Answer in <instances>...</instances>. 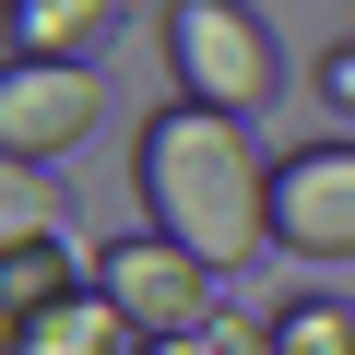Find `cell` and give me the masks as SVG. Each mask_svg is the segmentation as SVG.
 <instances>
[{"label": "cell", "mask_w": 355, "mask_h": 355, "mask_svg": "<svg viewBox=\"0 0 355 355\" xmlns=\"http://www.w3.org/2000/svg\"><path fill=\"white\" fill-rule=\"evenodd\" d=\"M130 190H142V225L178 237L214 284L272 249V154L249 142V119H214L190 95H166L130 130Z\"/></svg>", "instance_id": "1"}, {"label": "cell", "mask_w": 355, "mask_h": 355, "mask_svg": "<svg viewBox=\"0 0 355 355\" xmlns=\"http://www.w3.org/2000/svg\"><path fill=\"white\" fill-rule=\"evenodd\" d=\"M166 83L214 107V119H261L284 60H272V24L249 0H166Z\"/></svg>", "instance_id": "2"}, {"label": "cell", "mask_w": 355, "mask_h": 355, "mask_svg": "<svg viewBox=\"0 0 355 355\" xmlns=\"http://www.w3.org/2000/svg\"><path fill=\"white\" fill-rule=\"evenodd\" d=\"M272 249L308 272H355V142L272 154Z\"/></svg>", "instance_id": "3"}, {"label": "cell", "mask_w": 355, "mask_h": 355, "mask_svg": "<svg viewBox=\"0 0 355 355\" xmlns=\"http://www.w3.org/2000/svg\"><path fill=\"white\" fill-rule=\"evenodd\" d=\"M95 119H107L95 60H12L0 71V166H60L71 142H95Z\"/></svg>", "instance_id": "4"}, {"label": "cell", "mask_w": 355, "mask_h": 355, "mask_svg": "<svg viewBox=\"0 0 355 355\" xmlns=\"http://www.w3.org/2000/svg\"><path fill=\"white\" fill-rule=\"evenodd\" d=\"M95 284L119 296V320H130L142 343H166V331H202V320H214V272L178 249V237H119V249L95 261Z\"/></svg>", "instance_id": "5"}, {"label": "cell", "mask_w": 355, "mask_h": 355, "mask_svg": "<svg viewBox=\"0 0 355 355\" xmlns=\"http://www.w3.org/2000/svg\"><path fill=\"white\" fill-rule=\"evenodd\" d=\"M0 355H142V331L119 320V296H107V284H71L48 320L0 331Z\"/></svg>", "instance_id": "6"}, {"label": "cell", "mask_w": 355, "mask_h": 355, "mask_svg": "<svg viewBox=\"0 0 355 355\" xmlns=\"http://www.w3.org/2000/svg\"><path fill=\"white\" fill-rule=\"evenodd\" d=\"M119 0H12V60H95Z\"/></svg>", "instance_id": "7"}, {"label": "cell", "mask_w": 355, "mask_h": 355, "mask_svg": "<svg viewBox=\"0 0 355 355\" xmlns=\"http://www.w3.org/2000/svg\"><path fill=\"white\" fill-rule=\"evenodd\" d=\"M71 284H95V272H83V261H71L60 237H48V249H0V331H24V320H48V308H60Z\"/></svg>", "instance_id": "8"}, {"label": "cell", "mask_w": 355, "mask_h": 355, "mask_svg": "<svg viewBox=\"0 0 355 355\" xmlns=\"http://www.w3.org/2000/svg\"><path fill=\"white\" fill-rule=\"evenodd\" d=\"M272 343L284 355H355V308L343 296H284L272 308Z\"/></svg>", "instance_id": "9"}, {"label": "cell", "mask_w": 355, "mask_h": 355, "mask_svg": "<svg viewBox=\"0 0 355 355\" xmlns=\"http://www.w3.org/2000/svg\"><path fill=\"white\" fill-rule=\"evenodd\" d=\"M48 237H60V214L36 190V166H0V249H48Z\"/></svg>", "instance_id": "10"}, {"label": "cell", "mask_w": 355, "mask_h": 355, "mask_svg": "<svg viewBox=\"0 0 355 355\" xmlns=\"http://www.w3.org/2000/svg\"><path fill=\"white\" fill-rule=\"evenodd\" d=\"M214 355H284L272 343V308H214Z\"/></svg>", "instance_id": "11"}, {"label": "cell", "mask_w": 355, "mask_h": 355, "mask_svg": "<svg viewBox=\"0 0 355 355\" xmlns=\"http://www.w3.org/2000/svg\"><path fill=\"white\" fill-rule=\"evenodd\" d=\"M308 83H320V107H331V119H355V36H343V48H320V71H308Z\"/></svg>", "instance_id": "12"}, {"label": "cell", "mask_w": 355, "mask_h": 355, "mask_svg": "<svg viewBox=\"0 0 355 355\" xmlns=\"http://www.w3.org/2000/svg\"><path fill=\"white\" fill-rule=\"evenodd\" d=\"M142 355H214V320H202V331H166V343H142Z\"/></svg>", "instance_id": "13"}]
</instances>
